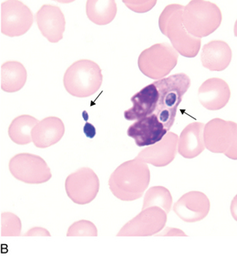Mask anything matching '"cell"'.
<instances>
[{
	"mask_svg": "<svg viewBox=\"0 0 237 256\" xmlns=\"http://www.w3.org/2000/svg\"><path fill=\"white\" fill-rule=\"evenodd\" d=\"M149 183V166L137 158L123 162L112 173L108 180L111 192L123 202L135 201L142 198Z\"/></svg>",
	"mask_w": 237,
	"mask_h": 256,
	"instance_id": "6da1fadb",
	"label": "cell"
},
{
	"mask_svg": "<svg viewBox=\"0 0 237 256\" xmlns=\"http://www.w3.org/2000/svg\"><path fill=\"white\" fill-rule=\"evenodd\" d=\"M159 92V100L154 114L170 131L175 123L178 107L184 95L191 86V78L187 74H176L154 82Z\"/></svg>",
	"mask_w": 237,
	"mask_h": 256,
	"instance_id": "7a4b0ae2",
	"label": "cell"
},
{
	"mask_svg": "<svg viewBox=\"0 0 237 256\" xmlns=\"http://www.w3.org/2000/svg\"><path fill=\"white\" fill-rule=\"evenodd\" d=\"M185 6L173 4L166 6L159 16V26L162 34L170 40L172 46L185 58H196L200 52L201 39L188 33L183 24Z\"/></svg>",
	"mask_w": 237,
	"mask_h": 256,
	"instance_id": "3957f363",
	"label": "cell"
},
{
	"mask_svg": "<svg viewBox=\"0 0 237 256\" xmlns=\"http://www.w3.org/2000/svg\"><path fill=\"white\" fill-rule=\"evenodd\" d=\"M103 81L102 69L91 60H79L68 68L63 84L68 94L76 98H88L95 94Z\"/></svg>",
	"mask_w": 237,
	"mask_h": 256,
	"instance_id": "277c9868",
	"label": "cell"
},
{
	"mask_svg": "<svg viewBox=\"0 0 237 256\" xmlns=\"http://www.w3.org/2000/svg\"><path fill=\"white\" fill-rule=\"evenodd\" d=\"M182 20L188 33L201 39L219 28L222 24V14L216 4L195 0L185 6Z\"/></svg>",
	"mask_w": 237,
	"mask_h": 256,
	"instance_id": "5b68a950",
	"label": "cell"
},
{
	"mask_svg": "<svg viewBox=\"0 0 237 256\" xmlns=\"http://www.w3.org/2000/svg\"><path fill=\"white\" fill-rule=\"evenodd\" d=\"M204 142L210 152L237 160V123L219 118L211 120L204 127Z\"/></svg>",
	"mask_w": 237,
	"mask_h": 256,
	"instance_id": "8992f818",
	"label": "cell"
},
{
	"mask_svg": "<svg viewBox=\"0 0 237 256\" xmlns=\"http://www.w3.org/2000/svg\"><path fill=\"white\" fill-rule=\"evenodd\" d=\"M179 53L169 43H159L142 52L138 60L141 72L149 78H164L176 66Z\"/></svg>",
	"mask_w": 237,
	"mask_h": 256,
	"instance_id": "52a82bcc",
	"label": "cell"
},
{
	"mask_svg": "<svg viewBox=\"0 0 237 256\" xmlns=\"http://www.w3.org/2000/svg\"><path fill=\"white\" fill-rule=\"evenodd\" d=\"M11 175L27 184H42L52 178L51 170L42 157L29 153H20L8 163Z\"/></svg>",
	"mask_w": 237,
	"mask_h": 256,
	"instance_id": "ba28073f",
	"label": "cell"
},
{
	"mask_svg": "<svg viewBox=\"0 0 237 256\" xmlns=\"http://www.w3.org/2000/svg\"><path fill=\"white\" fill-rule=\"evenodd\" d=\"M65 192L74 204L86 205L96 198L99 192L100 180L88 168H81L65 179Z\"/></svg>",
	"mask_w": 237,
	"mask_h": 256,
	"instance_id": "9c48e42d",
	"label": "cell"
},
{
	"mask_svg": "<svg viewBox=\"0 0 237 256\" xmlns=\"http://www.w3.org/2000/svg\"><path fill=\"white\" fill-rule=\"evenodd\" d=\"M167 214L159 206H149L142 209L139 214L133 220L128 221L117 236H133L144 237L159 234L164 230L167 222Z\"/></svg>",
	"mask_w": 237,
	"mask_h": 256,
	"instance_id": "30bf717a",
	"label": "cell"
},
{
	"mask_svg": "<svg viewBox=\"0 0 237 256\" xmlns=\"http://www.w3.org/2000/svg\"><path fill=\"white\" fill-rule=\"evenodd\" d=\"M34 23V16L28 6L21 1L1 4V32L6 36H21Z\"/></svg>",
	"mask_w": 237,
	"mask_h": 256,
	"instance_id": "8fae6325",
	"label": "cell"
},
{
	"mask_svg": "<svg viewBox=\"0 0 237 256\" xmlns=\"http://www.w3.org/2000/svg\"><path fill=\"white\" fill-rule=\"evenodd\" d=\"M179 136L169 131L160 142L142 150L136 158L156 168H164L175 160Z\"/></svg>",
	"mask_w": 237,
	"mask_h": 256,
	"instance_id": "7c38bea8",
	"label": "cell"
},
{
	"mask_svg": "<svg viewBox=\"0 0 237 256\" xmlns=\"http://www.w3.org/2000/svg\"><path fill=\"white\" fill-rule=\"evenodd\" d=\"M211 209L208 196L201 192L184 194L173 206V210L184 222H196L204 220Z\"/></svg>",
	"mask_w": 237,
	"mask_h": 256,
	"instance_id": "4fadbf2b",
	"label": "cell"
},
{
	"mask_svg": "<svg viewBox=\"0 0 237 256\" xmlns=\"http://www.w3.org/2000/svg\"><path fill=\"white\" fill-rule=\"evenodd\" d=\"M169 131L159 120L155 114L139 118L129 126L128 136L139 147L149 146L159 142Z\"/></svg>",
	"mask_w": 237,
	"mask_h": 256,
	"instance_id": "5bb4252c",
	"label": "cell"
},
{
	"mask_svg": "<svg viewBox=\"0 0 237 256\" xmlns=\"http://www.w3.org/2000/svg\"><path fill=\"white\" fill-rule=\"evenodd\" d=\"M37 26L51 43L61 40L65 30V18L59 7L51 4H44L35 14Z\"/></svg>",
	"mask_w": 237,
	"mask_h": 256,
	"instance_id": "9a60e30c",
	"label": "cell"
},
{
	"mask_svg": "<svg viewBox=\"0 0 237 256\" xmlns=\"http://www.w3.org/2000/svg\"><path fill=\"white\" fill-rule=\"evenodd\" d=\"M199 100L206 110L217 111L227 106L231 98V89L227 82L218 78H209L201 84Z\"/></svg>",
	"mask_w": 237,
	"mask_h": 256,
	"instance_id": "2e32d148",
	"label": "cell"
},
{
	"mask_svg": "<svg viewBox=\"0 0 237 256\" xmlns=\"http://www.w3.org/2000/svg\"><path fill=\"white\" fill-rule=\"evenodd\" d=\"M65 124L58 117H47L39 121L32 130V142L39 149L57 144L65 134Z\"/></svg>",
	"mask_w": 237,
	"mask_h": 256,
	"instance_id": "e0dca14e",
	"label": "cell"
},
{
	"mask_svg": "<svg viewBox=\"0 0 237 256\" xmlns=\"http://www.w3.org/2000/svg\"><path fill=\"white\" fill-rule=\"evenodd\" d=\"M205 124H189L180 134L178 142V152L186 159H193L206 150L204 142Z\"/></svg>",
	"mask_w": 237,
	"mask_h": 256,
	"instance_id": "ac0fdd59",
	"label": "cell"
},
{
	"mask_svg": "<svg viewBox=\"0 0 237 256\" xmlns=\"http://www.w3.org/2000/svg\"><path fill=\"white\" fill-rule=\"evenodd\" d=\"M158 100L159 92L155 85L152 84L144 86L131 98L133 107L126 110L124 118L129 121L138 120L154 114Z\"/></svg>",
	"mask_w": 237,
	"mask_h": 256,
	"instance_id": "d6986e66",
	"label": "cell"
},
{
	"mask_svg": "<svg viewBox=\"0 0 237 256\" xmlns=\"http://www.w3.org/2000/svg\"><path fill=\"white\" fill-rule=\"evenodd\" d=\"M201 59L204 68L210 71H224L232 62V49L227 42L212 40L204 46Z\"/></svg>",
	"mask_w": 237,
	"mask_h": 256,
	"instance_id": "ffe728a7",
	"label": "cell"
},
{
	"mask_svg": "<svg viewBox=\"0 0 237 256\" xmlns=\"http://www.w3.org/2000/svg\"><path fill=\"white\" fill-rule=\"evenodd\" d=\"M27 81L26 68L18 62H6L1 66V89L16 92L23 88Z\"/></svg>",
	"mask_w": 237,
	"mask_h": 256,
	"instance_id": "44dd1931",
	"label": "cell"
},
{
	"mask_svg": "<svg viewBox=\"0 0 237 256\" xmlns=\"http://www.w3.org/2000/svg\"><path fill=\"white\" fill-rule=\"evenodd\" d=\"M86 14L89 20L98 26H106L114 20L117 14V4L113 0L86 2Z\"/></svg>",
	"mask_w": 237,
	"mask_h": 256,
	"instance_id": "7402d4cb",
	"label": "cell"
},
{
	"mask_svg": "<svg viewBox=\"0 0 237 256\" xmlns=\"http://www.w3.org/2000/svg\"><path fill=\"white\" fill-rule=\"evenodd\" d=\"M39 120L30 115L23 114L16 117L8 127V136L17 144L24 146L32 142L31 132Z\"/></svg>",
	"mask_w": 237,
	"mask_h": 256,
	"instance_id": "603a6c76",
	"label": "cell"
},
{
	"mask_svg": "<svg viewBox=\"0 0 237 256\" xmlns=\"http://www.w3.org/2000/svg\"><path fill=\"white\" fill-rule=\"evenodd\" d=\"M172 205L173 196L170 190L162 186H155L147 191L142 209L148 208L149 206H159L168 214L172 209Z\"/></svg>",
	"mask_w": 237,
	"mask_h": 256,
	"instance_id": "cb8c5ba5",
	"label": "cell"
},
{
	"mask_svg": "<svg viewBox=\"0 0 237 256\" xmlns=\"http://www.w3.org/2000/svg\"><path fill=\"white\" fill-rule=\"evenodd\" d=\"M22 224L18 216L12 212L1 214V236H20Z\"/></svg>",
	"mask_w": 237,
	"mask_h": 256,
	"instance_id": "d4e9b609",
	"label": "cell"
},
{
	"mask_svg": "<svg viewBox=\"0 0 237 256\" xmlns=\"http://www.w3.org/2000/svg\"><path fill=\"white\" fill-rule=\"evenodd\" d=\"M98 236L97 228L93 222L88 220H80L70 225L68 228L66 236Z\"/></svg>",
	"mask_w": 237,
	"mask_h": 256,
	"instance_id": "484cf974",
	"label": "cell"
},
{
	"mask_svg": "<svg viewBox=\"0 0 237 256\" xmlns=\"http://www.w3.org/2000/svg\"><path fill=\"white\" fill-rule=\"evenodd\" d=\"M156 1H123V4L128 6L131 10L138 13H144L154 8Z\"/></svg>",
	"mask_w": 237,
	"mask_h": 256,
	"instance_id": "4316f807",
	"label": "cell"
},
{
	"mask_svg": "<svg viewBox=\"0 0 237 256\" xmlns=\"http://www.w3.org/2000/svg\"><path fill=\"white\" fill-rule=\"evenodd\" d=\"M23 236H48L50 237V234L48 230H45L44 228L40 227H34L24 234Z\"/></svg>",
	"mask_w": 237,
	"mask_h": 256,
	"instance_id": "83f0119b",
	"label": "cell"
},
{
	"mask_svg": "<svg viewBox=\"0 0 237 256\" xmlns=\"http://www.w3.org/2000/svg\"><path fill=\"white\" fill-rule=\"evenodd\" d=\"M158 236H187L182 230L179 228H166L164 232H161Z\"/></svg>",
	"mask_w": 237,
	"mask_h": 256,
	"instance_id": "f1b7e54d",
	"label": "cell"
},
{
	"mask_svg": "<svg viewBox=\"0 0 237 256\" xmlns=\"http://www.w3.org/2000/svg\"><path fill=\"white\" fill-rule=\"evenodd\" d=\"M83 131L86 137L89 138H93L96 136V134H97V130H96L95 126L93 124H91L88 123V122H86L85 124Z\"/></svg>",
	"mask_w": 237,
	"mask_h": 256,
	"instance_id": "f546056e",
	"label": "cell"
}]
</instances>
